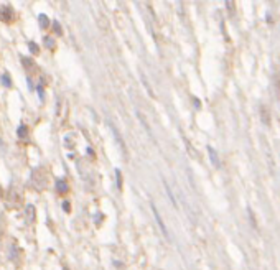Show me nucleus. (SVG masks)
I'll use <instances>...</instances> for the list:
<instances>
[{
	"label": "nucleus",
	"instance_id": "obj_1",
	"mask_svg": "<svg viewBox=\"0 0 280 270\" xmlns=\"http://www.w3.org/2000/svg\"><path fill=\"white\" fill-rule=\"evenodd\" d=\"M208 150H209V155H211V160H213L214 166H218V165H219V163H218V155H216V152H214V150H213V148H211V147H209V148H208Z\"/></svg>",
	"mask_w": 280,
	"mask_h": 270
},
{
	"label": "nucleus",
	"instance_id": "obj_2",
	"mask_svg": "<svg viewBox=\"0 0 280 270\" xmlns=\"http://www.w3.org/2000/svg\"><path fill=\"white\" fill-rule=\"evenodd\" d=\"M40 23L43 25V27H48V18L45 17V15H41V17H40Z\"/></svg>",
	"mask_w": 280,
	"mask_h": 270
},
{
	"label": "nucleus",
	"instance_id": "obj_3",
	"mask_svg": "<svg viewBox=\"0 0 280 270\" xmlns=\"http://www.w3.org/2000/svg\"><path fill=\"white\" fill-rule=\"evenodd\" d=\"M18 132H20V137H25V132H26V127H20V130H18Z\"/></svg>",
	"mask_w": 280,
	"mask_h": 270
},
{
	"label": "nucleus",
	"instance_id": "obj_4",
	"mask_svg": "<svg viewBox=\"0 0 280 270\" xmlns=\"http://www.w3.org/2000/svg\"><path fill=\"white\" fill-rule=\"evenodd\" d=\"M30 48H32V50L35 51V53H36V51H38V48H36V46H35V44H33V43H30Z\"/></svg>",
	"mask_w": 280,
	"mask_h": 270
}]
</instances>
